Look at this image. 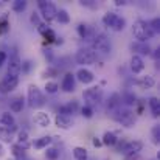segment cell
Instances as JSON below:
<instances>
[{
  "label": "cell",
  "instance_id": "7c38bea8",
  "mask_svg": "<svg viewBox=\"0 0 160 160\" xmlns=\"http://www.w3.org/2000/svg\"><path fill=\"white\" fill-rule=\"evenodd\" d=\"M54 123H56V126L61 128V129H70V128H73V120H72L68 115H61V113H58L56 118H54Z\"/></svg>",
  "mask_w": 160,
  "mask_h": 160
},
{
  "label": "cell",
  "instance_id": "30bf717a",
  "mask_svg": "<svg viewBox=\"0 0 160 160\" xmlns=\"http://www.w3.org/2000/svg\"><path fill=\"white\" fill-rule=\"evenodd\" d=\"M143 149V142L140 140H132V142H128L123 148V156H134V154H140V151Z\"/></svg>",
  "mask_w": 160,
  "mask_h": 160
},
{
  "label": "cell",
  "instance_id": "44dd1931",
  "mask_svg": "<svg viewBox=\"0 0 160 160\" xmlns=\"http://www.w3.org/2000/svg\"><path fill=\"white\" fill-rule=\"evenodd\" d=\"M52 142H53L52 137H41V138H38V140L33 143V146H34L36 149H44V148H47Z\"/></svg>",
  "mask_w": 160,
  "mask_h": 160
},
{
  "label": "cell",
  "instance_id": "f546056e",
  "mask_svg": "<svg viewBox=\"0 0 160 160\" xmlns=\"http://www.w3.org/2000/svg\"><path fill=\"white\" fill-rule=\"evenodd\" d=\"M11 152H12V156H14L16 159L25 157V149H22V148L17 146V145H12V146H11Z\"/></svg>",
  "mask_w": 160,
  "mask_h": 160
},
{
  "label": "cell",
  "instance_id": "8992f818",
  "mask_svg": "<svg viewBox=\"0 0 160 160\" xmlns=\"http://www.w3.org/2000/svg\"><path fill=\"white\" fill-rule=\"evenodd\" d=\"M39 11H41L42 17H44L47 22H52V20L56 19V12H58V9H56V6H54L52 2L41 0V2H39Z\"/></svg>",
  "mask_w": 160,
  "mask_h": 160
},
{
  "label": "cell",
  "instance_id": "4316f807",
  "mask_svg": "<svg viewBox=\"0 0 160 160\" xmlns=\"http://www.w3.org/2000/svg\"><path fill=\"white\" fill-rule=\"evenodd\" d=\"M9 109L12 112H22V109H23V100L22 98H14L11 101V104H9Z\"/></svg>",
  "mask_w": 160,
  "mask_h": 160
},
{
  "label": "cell",
  "instance_id": "277c9868",
  "mask_svg": "<svg viewBox=\"0 0 160 160\" xmlns=\"http://www.w3.org/2000/svg\"><path fill=\"white\" fill-rule=\"evenodd\" d=\"M76 62L81 65H92L97 62V54L90 48H79L76 52Z\"/></svg>",
  "mask_w": 160,
  "mask_h": 160
},
{
  "label": "cell",
  "instance_id": "4dcf8cb0",
  "mask_svg": "<svg viewBox=\"0 0 160 160\" xmlns=\"http://www.w3.org/2000/svg\"><path fill=\"white\" fill-rule=\"evenodd\" d=\"M25 8H27V2H25V0H16V2L12 3V9H14L16 12H22Z\"/></svg>",
  "mask_w": 160,
  "mask_h": 160
},
{
  "label": "cell",
  "instance_id": "b9f144b4",
  "mask_svg": "<svg viewBox=\"0 0 160 160\" xmlns=\"http://www.w3.org/2000/svg\"><path fill=\"white\" fill-rule=\"evenodd\" d=\"M81 5H86V6H90V8H97V3H92L90 0H87V2H81Z\"/></svg>",
  "mask_w": 160,
  "mask_h": 160
},
{
  "label": "cell",
  "instance_id": "6da1fadb",
  "mask_svg": "<svg viewBox=\"0 0 160 160\" xmlns=\"http://www.w3.org/2000/svg\"><path fill=\"white\" fill-rule=\"evenodd\" d=\"M132 34L138 42H146L148 39H151L154 36V31L151 30V27L148 25V22L145 20H137L132 27Z\"/></svg>",
  "mask_w": 160,
  "mask_h": 160
},
{
  "label": "cell",
  "instance_id": "3957f363",
  "mask_svg": "<svg viewBox=\"0 0 160 160\" xmlns=\"http://www.w3.org/2000/svg\"><path fill=\"white\" fill-rule=\"evenodd\" d=\"M82 98H84V101L87 103L86 106H89V107L97 106V104H100L101 100H103V90H101V87H98V86H97V87H90V89L84 90Z\"/></svg>",
  "mask_w": 160,
  "mask_h": 160
},
{
  "label": "cell",
  "instance_id": "4fadbf2b",
  "mask_svg": "<svg viewBox=\"0 0 160 160\" xmlns=\"http://www.w3.org/2000/svg\"><path fill=\"white\" fill-rule=\"evenodd\" d=\"M76 76H78V79H79L82 84H90V82H93V79H95L93 73H92L90 70H87V68H79L78 73H76Z\"/></svg>",
  "mask_w": 160,
  "mask_h": 160
},
{
  "label": "cell",
  "instance_id": "484cf974",
  "mask_svg": "<svg viewBox=\"0 0 160 160\" xmlns=\"http://www.w3.org/2000/svg\"><path fill=\"white\" fill-rule=\"evenodd\" d=\"M56 20H58L59 23H68V22H70V16H68V12H67L65 9H59V11L56 12Z\"/></svg>",
  "mask_w": 160,
  "mask_h": 160
},
{
  "label": "cell",
  "instance_id": "d4e9b609",
  "mask_svg": "<svg viewBox=\"0 0 160 160\" xmlns=\"http://www.w3.org/2000/svg\"><path fill=\"white\" fill-rule=\"evenodd\" d=\"M117 135L113 134V132H106L104 135H103V145H107V146H113L115 143H117Z\"/></svg>",
  "mask_w": 160,
  "mask_h": 160
},
{
  "label": "cell",
  "instance_id": "ba28073f",
  "mask_svg": "<svg viewBox=\"0 0 160 160\" xmlns=\"http://www.w3.org/2000/svg\"><path fill=\"white\" fill-rule=\"evenodd\" d=\"M20 72H22V61H20L17 52H12L9 56V64H8V76L17 78Z\"/></svg>",
  "mask_w": 160,
  "mask_h": 160
},
{
  "label": "cell",
  "instance_id": "5b68a950",
  "mask_svg": "<svg viewBox=\"0 0 160 160\" xmlns=\"http://www.w3.org/2000/svg\"><path fill=\"white\" fill-rule=\"evenodd\" d=\"M113 118L118 123H121L123 126H126V128H132L135 124V117H134V113L131 110H120L118 109V110H115Z\"/></svg>",
  "mask_w": 160,
  "mask_h": 160
},
{
  "label": "cell",
  "instance_id": "d590c367",
  "mask_svg": "<svg viewBox=\"0 0 160 160\" xmlns=\"http://www.w3.org/2000/svg\"><path fill=\"white\" fill-rule=\"evenodd\" d=\"M81 115L82 117H86V118H92V115H93V109L89 106H84L81 109Z\"/></svg>",
  "mask_w": 160,
  "mask_h": 160
},
{
  "label": "cell",
  "instance_id": "52a82bcc",
  "mask_svg": "<svg viewBox=\"0 0 160 160\" xmlns=\"http://www.w3.org/2000/svg\"><path fill=\"white\" fill-rule=\"evenodd\" d=\"M28 104L31 107L44 106V95L36 86H30L28 87Z\"/></svg>",
  "mask_w": 160,
  "mask_h": 160
},
{
  "label": "cell",
  "instance_id": "83f0119b",
  "mask_svg": "<svg viewBox=\"0 0 160 160\" xmlns=\"http://www.w3.org/2000/svg\"><path fill=\"white\" fill-rule=\"evenodd\" d=\"M117 19V14L115 12H112V11H109V12H106L104 16H103V23L106 25V27H109L110 28V25L113 23V20Z\"/></svg>",
  "mask_w": 160,
  "mask_h": 160
},
{
  "label": "cell",
  "instance_id": "7a4b0ae2",
  "mask_svg": "<svg viewBox=\"0 0 160 160\" xmlns=\"http://www.w3.org/2000/svg\"><path fill=\"white\" fill-rule=\"evenodd\" d=\"M92 52L95 54H109L110 53V42L104 34H95L92 38Z\"/></svg>",
  "mask_w": 160,
  "mask_h": 160
},
{
  "label": "cell",
  "instance_id": "2e32d148",
  "mask_svg": "<svg viewBox=\"0 0 160 160\" xmlns=\"http://www.w3.org/2000/svg\"><path fill=\"white\" fill-rule=\"evenodd\" d=\"M33 120H34V123H36L38 126H41V128L50 126V117H48V113H45V112H38V113H34Z\"/></svg>",
  "mask_w": 160,
  "mask_h": 160
},
{
  "label": "cell",
  "instance_id": "7dc6e473",
  "mask_svg": "<svg viewBox=\"0 0 160 160\" xmlns=\"http://www.w3.org/2000/svg\"><path fill=\"white\" fill-rule=\"evenodd\" d=\"M0 156H3V146L0 145Z\"/></svg>",
  "mask_w": 160,
  "mask_h": 160
},
{
  "label": "cell",
  "instance_id": "5bb4252c",
  "mask_svg": "<svg viewBox=\"0 0 160 160\" xmlns=\"http://www.w3.org/2000/svg\"><path fill=\"white\" fill-rule=\"evenodd\" d=\"M131 68H132L134 73H142L145 70V62H143L142 56H138V54H134L132 56V59H131Z\"/></svg>",
  "mask_w": 160,
  "mask_h": 160
},
{
  "label": "cell",
  "instance_id": "74e56055",
  "mask_svg": "<svg viewBox=\"0 0 160 160\" xmlns=\"http://www.w3.org/2000/svg\"><path fill=\"white\" fill-rule=\"evenodd\" d=\"M159 140H160V128L159 126H156V128L152 129V142L157 145V143H159Z\"/></svg>",
  "mask_w": 160,
  "mask_h": 160
},
{
  "label": "cell",
  "instance_id": "bcb514c9",
  "mask_svg": "<svg viewBox=\"0 0 160 160\" xmlns=\"http://www.w3.org/2000/svg\"><path fill=\"white\" fill-rule=\"evenodd\" d=\"M8 160H28V159H27V156H25V157H22V159H8Z\"/></svg>",
  "mask_w": 160,
  "mask_h": 160
},
{
  "label": "cell",
  "instance_id": "8fae6325",
  "mask_svg": "<svg viewBox=\"0 0 160 160\" xmlns=\"http://www.w3.org/2000/svg\"><path fill=\"white\" fill-rule=\"evenodd\" d=\"M0 123L3 124V128L9 129L11 132L17 131V124H16V120H14L12 113H9V112H3V113L0 115Z\"/></svg>",
  "mask_w": 160,
  "mask_h": 160
},
{
  "label": "cell",
  "instance_id": "1f68e13d",
  "mask_svg": "<svg viewBox=\"0 0 160 160\" xmlns=\"http://www.w3.org/2000/svg\"><path fill=\"white\" fill-rule=\"evenodd\" d=\"M45 156H47L48 160H58V157H59V151H58L56 148H50V149H47Z\"/></svg>",
  "mask_w": 160,
  "mask_h": 160
},
{
  "label": "cell",
  "instance_id": "60d3db41",
  "mask_svg": "<svg viewBox=\"0 0 160 160\" xmlns=\"http://www.w3.org/2000/svg\"><path fill=\"white\" fill-rule=\"evenodd\" d=\"M6 59H8V56H6V53L5 52H0V67L6 62Z\"/></svg>",
  "mask_w": 160,
  "mask_h": 160
},
{
  "label": "cell",
  "instance_id": "7402d4cb",
  "mask_svg": "<svg viewBox=\"0 0 160 160\" xmlns=\"http://www.w3.org/2000/svg\"><path fill=\"white\" fill-rule=\"evenodd\" d=\"M120 109V97H118V93H113L112 97H110V100H109V103H107V110H118Z\"/></svg>",
  "mask_w": 160,
  "mask_h": 160
},
{
  "label": "cell",
  "instance_id": "836d02e7",
  "mask_svg": "<svg viewBox=\"0 0 160 160\" xmlns=\"http://www.w3.org/2000/svg\"><path fill=\"white\" fill-rule=\"evenodd\" d=\"M148 25L151 27V30L154 31V34H156V33H159V31H160V19H159V17L152 19V20H151V22H149Z\"/></svg>",
  "mask_w": 160,
  "mask_h": 160
},
{
  "label": "cell",
  "instance_id": "7bdbcfd3",
  "mask_svg": "<svg viewBox=\"0 0 160 160\" xmlns=\"http://www.w3.org/2000/svg\"><path fill=\"white\" fill-rule=\"evenodd\" d=\"M31 22H33V23H38V25H39V17H38V16H36L34 12H33V16H31Z\"/></svg>",
  "mask_w": 160,
  "mask_h": 160
},
{
  "label": "cell",
  "instance_id": "9a60e30c",
  "mask_svg": "<svg viewBox=\"0 0 160 160\" xmlns=\"http://www.w3.org/2000/svg\"><path fill=\"white\" fill-rule=\"evenodd\" d=\"M62 90L64 92H73L75 90V75L67 73L62 79Z\"/></svg>",
  "mask_w": 160,
  "mask_h": 160
},
{
  "label": "cell",
  "instance_id": "e0dca14e",
  "mask_svg": "<svg viewBox=\"0 0 160 160\" xmlns=\"http://www.w3.org/2000/svg\"><path fill=\"white\" fill-rule=\"evenodd\" d=\"M17 146H20L22 149H28L31 146L30 140H28V134L27 131H19L17 132Z\"/></svg>",
  "mask_w": 160,
  "mask_h": 160
},
{
  "label": "cell",
  "instance_id": "ffe728a7",
  "mask_svg": "<svg viewBox=\"0 0 160 160\" xmlns=\"http://www.w3.org/2000/svg\"><path fill=\"white\" fill-rule=\"evenodd\" d=\"M124 27H126V19H124V17H120V16H117V19H115L113 23L110 25V28H112L113 31H123Z\"/></svg>",
  "mask_w": 160,
  "mask_h": 160
},
{
  "label": "cell",
  "instance_id": "ab89813d",
  "mask_svg": "<svg viewBox=\"0 0 160 160\" xmlns=\"http://www.w3.org/2000/svg\"><path fill=\"white\" fill-rule=\"evenodd\" d=\"M135 103H137V101H135V97L131 95V93H128V95H126V104L132 106V104H135Z\"/></svg>",
  "mask_w": 160,
  "mask_h": 160
},
{
  "label": "cell",
  "instance_id": "f35d334b",
  "mask_svg": "<svg viewBox=\"0 0 160 160\" xmlns=\"http://www.w3.org/2000/svg\"><path fill=\"white\" fill-rule=\"evenodd\" d=\"M38 30H39V33L44 36V34H47V33H48L52 28H50L48 25H45V23H39V25H38Z\"/></svg>",
  "mask_w": 160,
  "mask_h": 160
},
{
  "label": "cell",
  "instance_id": "c3c4849f",
  "mask_svg": "<svg viewBox=\"0 0 160 160\" xmlns=\"http://www.w3.org/2000/svg\"><path fill=\"white\" fill-rule=\"evenodd\" d=\"M0 6H2V3H0Z\"/></svg>",
  "mask_w": 160,
  "mask_h": 160
},
{
  "label": "cell",
  "instance_id": "d6986e66",
  "mask_svg": "<svg viewBox=\"0 0 160 160\" xmlns=\"http://www.w3.org/2000/svg\"><path fill=\"white\" fill-rule=\"evenodd\" d=\"M149 107H151L152 117H154V118H159V115H160V101H159V98H156V97L149 98Z\"/></svg>",
  "mask_w": 160,
  "mask_h": 160
},
{
  "label": "cell",
  "instance_id": "9c48e42d",
  "mask_svg": "<svg viewBox=\"0 0 160 160\" xmlns=\"http://www.w3.org/2000/svg\"><path fill=\"white\" fill-rule=\"evenodd\" d=\"M17 84H19V78H16V76H5L0 81V93L5 95V93L12 92L17 87Z\"/></svg>",
  "mask_w": 160,
  "mask_h": 160
},
{
  "label": "cell",
  "instance_id": "8d00e7d4",
  "mask_svg": "<svg viewBox=\"0 0 160 160\" xmlns=\"http://www.w3.org/2000/svg\"><path fill=\"white\" fill-rule=\"evenodd\" d=\"M8 19H6V16H3V17H0V33H5L6 30H8Z\"/></svg>",
  "mask_w": 160,
  "mask_h": 160
},
{
  "label": "cell",
  "instance_id": "d6a6232c",
  "mask_svg": "<svg viewBox=\"0 0 160 160\" xmlns=\"http://www.w3.org/2000/svg\"><path fill=\"white\" fill-rule=\"evenodd\" d=\"M78 33H79V36H81L82 39H89L87 25H84V23H79V25H78Z\"/></svg>",
  "mask_w": 160,
  "mask_h": 160
},
{
  "label": "cell",
  "instance_id": "cb8c5ba5",
  "mask_svg": "<svg viewBox=\"0 0 160 160\" xmlns=\"http://www.w3.org/2000/svg\"><path fill=\"white\" fill-rule=\"evenodd\" d=\"M73 157L76 160H87V149L81 146L73 148Z\"/></svg>",
  "mask_w": 160,
  "mask_h": 160
},
{
  "label": "cell",
  "instance_id": "ee69618b",
  "mask_svg": "<svg viewBox=\"0 0 160 160\" xmlns=\"http://www.w3.org/2000/svg\"><path fill=\"white\" fill-rule=\"evenodd\" d=\"M93 145H95V146H101L103 143H101V140H98V138H93Z\"/></svg>",
  "mask_w": 160,
  "mask_h": 160
},
{
  "label": "cell",
  "instance_id": "e575fe53",
  "mask_svg": "<svg viewBox=\"0 0 160 160\" xmlns=\"http://www.w3.org/2000/svg\"><path fill=\"white\" fill-rule=\"evenodd\" d=\"M58 89H59V86H58L54 81H50V82L45 84V90H47V93H56Z\"/></svg>",
  "mask_w": 160,
  "mask_h": 160
},
{
  "label": "cell",
  "instance_id": "603a6c76",
  "mask_svg": "<svg viewBox=\"0 0 160 160\" xmlns=\"http://www.w3.org/2000/svg\"><path fill=\"white\" fill-rule=\"evenodd\" d=\"M0 140L5 143H11L12 142V132L3 126H0Z\"/></svg>",
  "mask_w": 160,
  "mask_h": 160
},
{
  "label": "cell",
  "instance_id": "f6af8a7d",
  "mask_svg": "<svg viewBox=\"0 0 160 160\" xmlns=\"http://www.w3.org/2000/svg\"><path fill=\"white\" fill-rule=\"evenodd\" d=\"M115 5H117V6H123V5H126V2H123V0H117Z\"/></svg>",
  "mask_w": 160,
  "mask_h": 160
},
{
  "label": "cell",
  "instance_id": "ac0fdd59",
  "mask_svg": "<svg viewBox=\"0 0 160 160\" xmlns=\"http://www.w3.org/2000/svg\"><path fill=\"white\" fill-rule=\"evenodd\" d=\"M131 48L134 50V52H137V53L140 54H151V47L146 44V42H135V44H132L131 45Z\"/></svg>",
  "mask_w": 160,
  "mask_h": 160
},
{
  "label": "cell",
  "instance_id": "f1b7e54d",
  "mask_svg": "<svg viewBox=\"0 0 160 160\" xmlns=\"http://www.w3.org/2000/svg\"><path fill=\"white\" fill-rule=\"evenodd\" d=\"M154 84H156V81H154V78H152V76H149V75L143 76V78H142V81H140V86H142V87H146V89L152 87Z\"/></svg>",
  "mask_w": 160,
  "mask_h": 160
}]
</instances>
